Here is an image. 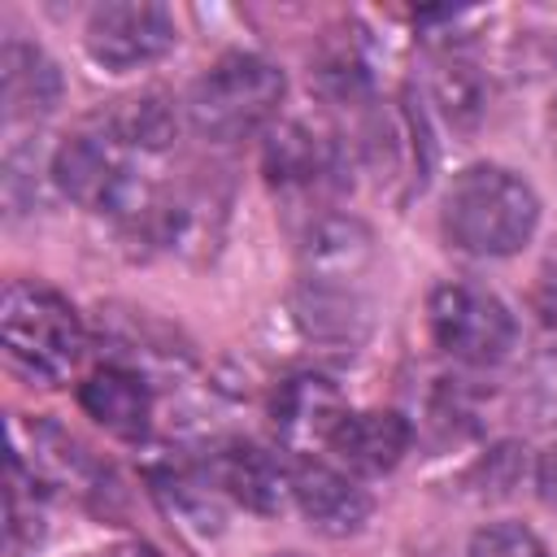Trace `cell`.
I'll return each instance as SVG.
<instances>
[{
	"instance_id": "obj_1",
	"label": "cell",
	"mask_w": 557,
	"mask_h": 557,
	"mask_svg": "<svg viewBox=\"0 0 557 557\" xmlns=\"http://www.w3.org/2000/svg\"><path fill=\"white\" fill-rule=\"evenodd\" d=\"M540 196L535 187L492 161L466 165L444 191V235L470 257H513L535 239Z\"/></svg>"
},
{
	"instance_id": "obj_2",
	"label": "cell",
	"mask_w": 557,
	"mask_h": 557,
	"mask_svg": "<svg viewBox=\"0 0 557 557\" xmlns=\"http://www.w3.org/2000/svg\"><path fill=\"white\" fill-rule=\"evenodd\" d=\"M48 178L78 209L109 213L122 222L152 218V209H157V200L148 196L139 170H135V148L122 139L113 117L87 122L74 135H65L48 161Z\"/></svg>"
},
{
	"instance_id": "obj_3",
	"label": "cell",
	"mask_w": 557,
	"mask_h": 557,
	"mask_svg": "<svg viewBox=\"0 0 557 557\" xmlns=\"http://www.w3.org/2000/svg\"><path fill=\"white\" fill-rule=\"evenodd\" d=\"M0 348L13 370H22L35 383H61L83 348V322L65 296H57L44 283L13 278L0 296Z\"/></svg>"
},
{
	"instance_id": "obj_4",
	"label": "cell",
	"mask_w": 557,
	"mask_h": 557,
	"mask_svg": "<svg viewBox=\"0 0 557 557\" xmlns=\"http://www.w3.org/2000/svg\"><path fill=\"white\" fill-rule=\"evenodd\" d=\"M283 91H287V78L274 61L252 57V52H231V57H218L191 83L183 113L196 135L213 144H231V139L261 131L278 113Z\"/></svg>"
},
{
	"instance_id": "obj_5",
	"label": "cell",
	"mask_w": 557,
	"mask_h": 557,
	"mask_svg": "<svg viewBox=\"0 0 557 557\" xmlns=\"http://www.w3.org/2000/svg\"><path fill=\"white\" fill-rule=\"evenodd\" d=\"M435 344L461 366H500L518 344L509 305L479 283H440L426 305Z\"/></svg>"
},
{
	"instance_id": "obj_6",
	"label": "cell",
	"mask_w": 557,
	"mask_h": 557,
	"mask_svg": "<svg viewBox=\"0 0 557 557\" xmlns=\"http://www.w3.org/2000/svg\"><path fill=\"white\" fill-rule=\"evenodd\" d=\"M174 39H178L174 17L157 0H109V4H96L87 26H83L87 57L96 65L113 70V74H126V70L161 61L174 48Z\"/></svg>"
},
{
	"instance_id": "obj_7",
	"label": "cell",
	"mask_w": 557,
	"mask_h": 557,
	"mask_svg": "<svg viewBox=\"0 0 557 557\" xmlns=\"http://www.w3.org/2000/svg\"><path fill=\"white\" fill-rule=\"evenodd\" d=\"M200 466L226 500H235L252 513H283L292 505V466L261 444L226 440V444L209 448V457Z\"/></svg>"
},
{
	"instance_id": "obj_8",
	"label": "cell",
	"mask_w": 557,
	"mask_h": 557,
	"mask_svg": "<svg viewBox=\"0 0 557 557\" xmlns=\"http://www.w3.org/2000/svg\"><path fill=\"white\" fill-rule=\"evenodd\" d=\"M292 509L322 535H352L366 527L374 500L344 466L300 457L292 461Z\"/></svg>"
},
{
	"instance_id": "obj_9",
	"label": "cell",
	"mask_w": 557,
	"mask_h": 557,
	"mask_svg": "<svg viewBox=\"0 0 557 557\" xmlns=\"http://www.w3.org/2000/svg\"><path fill=\"white\" fill-rule=\"evenodd\" d=\"M13 466H26L30 483L52 492H100V461L65 435L57 422H13Z\"/></svg>"
},
{
	"instance_id": "obj_10",
	"label": "cell",
	"mask_w": 557,
	"mask_h": 557,
	"mask_svg": "<svg viewBox=\"0 0 557 557\" xmlns=\"http://www.w3.org/2000/svg\"><path fill=\"white\" fill-rule=\"evenodd\" d=\"M292 313L305 339L326 344V348H357L370 331V300L361 283L300 278L292 296Z\"/></svg>"
},
{
	"instance_id": "obj_11",
	"label": "cell",
	"mask_w": 557,
	"mask_h": 557,
	"mask_svg": "<svg viewBox=\"0 0 557 557\" xmlns=\"http://www.w3.org/2000/svg\"><path fill=\"white\" fill-rule=\"evenodd\" d=\"M348 405L335 392V383H326L322 374H292L287 383H278L274 400H270V418L274 431L283 435L287 448L296 453H313L326 448L335 426L344 422Z\"/></svg>"
},
{
	"instance_id": "obj_12",
	"label": "cell",
	"mask_w": 557,
	"mask_h": 557,
	"mask_svg": "<svg viewBox=\"0 0 557 557\" xmlns=\"http://www.w3.org/2000/svg\"><path fill=\"white\" fill-rule=\"evenodd\" d=\"M409 422L396 409H348L331 435V453L348 474H387L409 453Z\"/></svg>"
},
{
	"instance_id": "obj_13",
	"label": "cell",
	"mask_w": 557,
	"mask_h": 557,
	"mask_svg": "<svg viewBox=\"0 0 557 557\" xmlns=\"http://www.w3.org/2000/svg\"><path fill=\"white\" fill-rule=\"evenodd\" d=\"M78 405L117 440H144L152 426V383L131 366H104L78 387Z\"/></svg>"
},
{
	"instance_id": "obj_14",
	"label": "cell",
	"mask_w": 557,
	"mask_h": 557,
	"mask_svg": "<svg viewBox=\"0 0 557 557\" xmlns=\"http://www.w3.org/2000/svg\"><path fill=\"white\" fill-rule=\"evenodd\" d=\"M0 100L9 122H35L48 117L61 104V70L57 61L26 44V39H4L0 52Z\"/></svg>"
},
{
	"instance_id": "obj_15",
	"label": "cell",
	"mask_w": 557,
	"mask_h": 557,
	"mask_svg": "<svg viewBox=\"0 0 557 557\" xmlns=\"http://www.w3.org/2000/svg\"><path fill=\"white\" fill-rule=\"evenodd\" d=\"M265 174L283 191H313L339 178V148L322 131H309L300 122L278 126L265 139Z\"/></svg>"
},
{
	"instance_id": "obj_16",
	"label": "cell",
	"mask_w": 557,
	"mask_h": 557,
	"mask_svg": "<svg viewBox=\"0 0 557 557\" xmlns=\"http://www.w3.org/2000/svg\"><path fill=\"white\" fill-rule=\"evenodd\" d=\"M305 274L300 278H331V283H361L370 257H374V239L357 218H339L326 213L309 226L305 235Z\"/></svg>"
},
{
	"instance_id": "obj_17",
	"label": "cell",
	"mask_w": 557,
	"mask_h": 557,
	"mask_svg": "<svg viewBox=\"0 0 557 557\" xmlns=\"http://www.w3.org/2000/svg\"><path fill=\"white\" fill-rule=\"evenodd\" d=\"M426 96L448 126H474L483 113V87H479L474 70L466 61H453V57L435 61V70L426 78Z\"/></svg>"
},
{
	"instance_id": "obj_18",
	"label": "cell",
	"mask_w": 557,
	"mask_h": 557,
	"mask_svg": "<svg viewBox=\"0 0 557 557\" xmlns=\"http://www.w3.org/2000/svg\"><path fill=\"white\" fill-rule=\"evenodd\" d=\"M466 557H553L544 540L522 522H487L470 535Z\"/></svg>"
},
{
	"instance_id": "obj_19",
	"label": "cell",
	"mask_w": 557,
	"mask_h": 557,
	"mask_svg": "<svg viewBox=\"0 0 557 557\" xmlns=\"http://www.w3.org/2000/svg\"><path fill=\"white\" fill-rule=\"evenodd\" d=\"M535 300H540V313L548 326H557V252L544 261L540 270V287H535Z\"/></svg>"
},
{
	"instance_id": "obj_20",
	"label": "cell",
	"mask_w": 557,
	"mask_h": 557,
	"mask_svg": "<svg viewBox=\"0 0 557 557\" xmlns=\"http://www.w3.org/2000/svg\"><path fill=\"white\" fill-rule=\"evenodd\" d=\"M535 487H540V496L557 509V444H548L544 453H540V466H535Z\"/></svg>"
},
{
	"instance_id": "obj_21",
	"label": "cell",
	"mask_w": 557,
	"mask_h": 557,
	"mask_svg": "<svg viewBox=\"0 0 557 557\" xmlns=\"http://www.w3.org/2000/svg\"><path fill=\"white\" fill-rule=\"evenodd\" d=\"M83 557H161V553L152 544H144V540H117V544H104V548L83 553Z\"/></svg>"
},
{
	"instance_id": "obj_22",
	"label": "cell",
	"mask_w": 557,
	"mask_h": 557,
	"mask_svg": "<svg viewBox=\"0 0 557 557\" xmlns=\"http://www.w3.org/2000/svg\"><path fill=\"white\" fill-rule=\"evenodd\" d=\"M274 557H300V553H274Z\"/></svg>"
}]
</instances>
